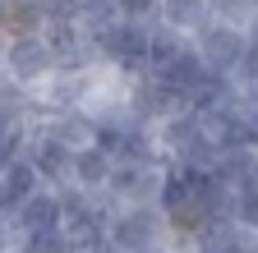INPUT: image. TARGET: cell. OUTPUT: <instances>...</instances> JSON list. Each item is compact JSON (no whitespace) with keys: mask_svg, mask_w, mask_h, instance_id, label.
<instances>
[{"mask_svg":"<svg viewBox=\"0 0 258 253\" xmlns=\"http://www.w3.org/2000/svg\"><path fill=\"white\" fill-rule=\"evenodd\" d=\"M106 239H111L120 253L161 248V244H171L166 212H161L157 203H124V207H115L111 221H106Z\"/></svg>","mask_w":258,"mask_h":253,"instance_id":"1","label":"cell"},{"mask_svg":"<svg viewBox=\"0 0 258 253\" xmlns=\"http://www.w3.org/2000/svg\"><path fill=\"white\" fill-rule=\"evenodd\" d=\"M0 74H5L14 88H23V92L42 88V83L55 74V55H51L46 37H42V33L5 37V42H0Z\"/></svg>","mask_w":258,"mask_h":253,"instance_id":"2","label":"cell"},{"mask_svg":"<svg viewBox=\"0 0 258 253\" xmlns=\"http://www.w3.org/2000/svg\"><path fill=\"white\" fill-rule=\"evenodd\" d=\"M194 46H199L203 55V65L212 74H231L240 69V60H244V46H249V28L240 23H221V19H208L199 33H194Z\"/></svg>","mask_w":258,"mask_h":253,"instance_id":"3","label":"cell"},{"mask_svg":"<svg viewBox=\"0 0 258 253\" xmlns=\"http://www.w3.org/2000/svg\"><path fill=\"white\" fill-rule=\"evenodd\" d=\"M23 161L37 171V180L46 189H64V184H70V171H74V147H64L51 129L32 124V134L23 143Z\"/></svg>","mask_w":258,"mask_h":253,"instance_id":"4","label":"cell"},{"mask_svg":"<svg viewBox=\"0 0 258 253\" xmlns=\"http://www.w3.org/2000/svg\"><path fill=\"white\" fill-rule=\"evenodd\" d=\"M161 166H166V161H115L102 194H106L115 207H124V203H157Z\"/></svg>","mask_w":258,"mask_h":253,"instance_id":"5","label":"cell"},{"mask_svg":"<svg viewBox=\"0 0 258 253\" xmlns=\"http://www.w3.org/2000/svg\"><path fill=\"white\" fill-rule=\"evenodd\" d=\"M10 226L19 235H32V230H55L60 226V189H37L28 203H19V212L10 216Z\"/></svg>","mask_w":258,"mask_h":253,"instance_id":"6","label":"cell"},{"mask_svg":"<svg viewBox=\"0 0 258 253\" xmlns=\"http://www.w3.org/2000/svg\"><path fill=\"white\" fill-rule=\"evenodd\" d=\"M37 189H42V180H37V171H32L23 156L5 161V166H0V216H14L19 203H28Z\"/></svg>","mask_w":258,"mask_h":253,"instance_id":"7","label":"cell"},{"mask_svg":"<svg viewBox=\"0 0 258 253\" xmlns=\"http://www.w3.org/2000/svg\"><path fill=\"white\" fill-rule=\"evenodd\" d=\"M199 248H208V253H258V230L240 226L235 216L208 221L203 235H199Z\"/></svg>","mask_w":258,"mask_h":253,"instance_id":"8","label":"cell"},{"mask_svg":"<svg viewBox=\"0 0 258 253\" xmlns=\"http://www.w3.org/2000/svg\"><path fill=\"white\" fill-rule=\"evenodd\" d=\"M111 166H115V156H111L102 143L74 147V171H70V184L88 189V194H102V189H106V180H111Z\"/></svg>","mask_w":258,"mask_h":253,"instance_id":"9","label":"cell"},{"mask_svg":"<svg viewBox=\"0 0 258 253\" xmlns=\"http://www.w3.org/2000/svg\"><path fill=\"white\" fill-rule=\"evenodd\" d=\"M32 124H42V129H51L64 147H88L92 138H97V120H92V111L88 106H74V111H55V115H46V120H32Z\"/></svg>","mask_w":258,"mask_h":253,"instance_id":"10","label":"cell"},{"mask_svg":"<svg viewBox=\"0 0 258 253\" xmlns=\"http://www.w3.org/2000/svg\"><path fill=\"white\" fill-rule=\"evenodd\" d=\"M226 184H249V180H258V147H226L221 156H217V166H212Z\"/></svg>","mask_w":258,"mask_h":253,"instance_id":"11","label":"cell"},{"mask_svg":"<svg viewBox=\"0 0 258 253\" xmlns=\"http://www.w3.org/2000/svg\"><path fill=\"white\" fill-rule=\"evenodd\" d=\"M212 19V10H208V0H161V23H171V28H180V33H199V28Z\"/></svg>","mask_w":258,"mask_h":253,"instance_id":"12","label":"cell"},{"mask_svg":"<svg viewBox=\"0 0 258 253\" xmlns=\"http://www.w3.org/2000/svg\"><path fill=\"white\" fill-rule=\"evenodd\" d=\"M14 253H74V244H70V235L55 226V230H32V235H19V239H14Z\"/></svg>","mask_w":258,"mask_h":253,"instance_id":"13","label":"cell"},{"mask_svg":"<svg viewBox=\"0 0 258 253\" xmlns=\"http://www.w3.org/2000/svg\"><path fill=\"white\" fill-rule=\"evenodd\" d=\"M235 221L249 226V230H258V180L235 189Z\"/></svg>","mask_w":258,"mask_h":253,"instance_id":"14","label":"cell"},{"mask_svg":"<svg viewBox=\"0 0 258 253\" xmlns=\"http://www.w3.org/2000/svg\"><path fill=\"white\" fill-rule=\"evenodd\" d=\"M115 14L134 19V23H157L161 19V0H115Z\"/></svg>","mask_w":258,"mask_h":253,"instance_id":"15","label":"cell"},{"mask_svg":"<svg viewBox=\"0 0 258 253\" xmlns=\"http://www.w3.org/2000/svg\"><path fill=\"white\" fill-rule=\"evenodd\" d=\"M189 253H208V248H199V244H194V248H189Z\"/></svg>","mask_w":258,"mask_h":253,"instance_id":"16","label":"cell"},{"mask_svg":"<svg viewBox=\"0 0 258 253\" xmlns=\"http://www.w3.org/2000/svg\"><path fill=\"white\" fill-rule=\"evenodd\" d=\"M249 28H253V33H258V14H253V23H249Z\"/></svg>","mask_w":258,"mask_h":253,"instance_id":"17","label":"cell"},{"mask_svg":"<svg viewBox=\"0 0 258 253\" xmlns=\"http://www.w3.org/2000/svg\"><path fill=\"white\" fill-rule=\"evenodd\" d=\"M5 253H14V248H5Z\"/></svg>","mask_w":258,"mask_h":253,"instance_id":"18","label":"cell"}]
</instances>
